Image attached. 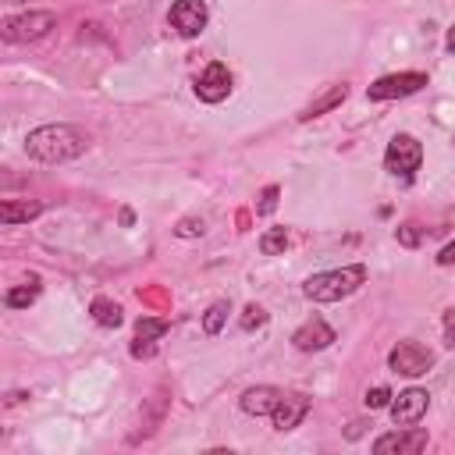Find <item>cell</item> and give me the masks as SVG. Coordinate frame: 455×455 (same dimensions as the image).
I'll return each instance as SVG.
<instances>
[{
    "mask_svg": "<svg viewBox=\"0 0 455 455\" xmlns=\"http://www.w3.org/2000/svg\"><path fill=\"white\" fill-rule=\"evenodd\" d=\"M89 146V135L75 124H39L25 135V153L43 164H64L82 156Z\"/></svg>",
    "mask_w": 455,
    "mask_h": 455,
    "instance_id": "obj_1",
    "label": "cell"
},
{
    "mask_svg": "<svg viewBox=\"0 0 455 455\" xmlns=\"http://www.w3.org/2000/svg\"><path fill=\"white\" fill-rule=\"evenodd\" d=\"M363 281H366V267H363V263H352V267H341V270L313 274V277L302 284V291H306V299H313V302H338V299L352 295Z\"/></svg>",
    "mask_w": 455,
    "mask_h": 455,
    "instance_id": "obj_2",
    "label": "cell"
},
{
    "mask_svg": "<svg viewBox=\"0 0 455 455\" xmlns=\"http://www.w3.org/2000/svg\"><path fill=\"white\" fill-rule=\"evenodd\" d=\"M53 25H57V14H53V11H25V14L4 18L0 36H4L7 43H32V39H43Z\"/></svg>",
    "mask_w": 455,
    "mask_h": 455,
    "instance_id": "obj_3",
    "label": "cell"
},
{
    "mask_svg": "<svg viewBox=\"0 0 455 455\" xmlns=\"http://www.w3.org/2000/svg\"><path fill=\"white\" fill-rule=\"evenodd\" d=\"M419 164H423V146L412 139V135H395L391 142H387V153H384V167L395 174V178H412L416 171H419Z\"/></svg>",
    "mask_w": 455,
    "mask_h": 455,
    "instance_id": "obj_4",
    "label": "cell"
},
{
    "mask_svg": "<svg viewBox=\"0 0 455 455\" xmlns=\"http://www.w3.org/2000/svg\"><path fill=\"white\" fill-rule=\"evenodd\" d=\"M387 366L402 377H419L434 366V352L423 348L419 341H398L391 352H387Z\"/></svg>",
    "mask_w": 455,
    "mask_h": 455,
    "instance_id": "obj_5",
    "label": "cell"
},
{
    "mask_svg": "<svg viewBox=\"0 0 455 455\" xmlns=\"http://www.w3.org/2000/svg\"><path fill=\"white\" fill-rule=\"evenodd\" d=\"M427 85L423 71H398V75H384L366 89V100H395V96H412Z\"/></svg>",
    "mask_w": 455,
    "mask_h": 455,
    "instance_id": "obj_6",
    "label": "cell"
},
{
    "mask_svg": "<svg viewBox=\"0 0 455 455\" xmlns=\"http://www.w3.org/2000/svg\"><path fill=\"white\" fill-rule=\"evenodd\" d=\"M206 18H210V11H206L203 0H174L171 4V14H167L171 28L178 36H185V39H196L206 28Z\"/></svg>",
    "mask_w": 455,
    "mask_h": 455,
    "instance_id": "obj_7",
    "label": "cell"
},
{
    "mask_svg": "<svg viewBox=\"0 0 455 455\" xmlns=\"http://www.w3.org/2000/svg\"><path fill=\"white\" fill-rule=\"evenodd\" d=\"M228 92H231V71H228V64H220V60L206 64V71L196 78V96L203 103H220V100H228Z\"/></svg>",
    "mask_w": 455,
    "mask_h": 455,
    "instance_id": "obj_8",
    "label": "cell"
},
{
    "mask_svg": "<svg viewBox=\"0 0 455 455\" xmlns=\"http://www.w3.org/2000/svg\"><path fill=\"white\" fill-rule=\"evenodd\" d=\"M427 405H430V395H427L423 387L402 391V395L391 402V419H395V427H416V423L427 416Z\"/></svg>",
    "mask_w": 455,
    "mask_h": 455,
    "instance_id": "obj_9",
    "label": "cell"
},
{
    "mask_svg": "<svg viewBox=\"0 0 455 455\" xmlns=\"http://www.w3.org/2000/svg\"><path fill=\"white\" fill-rule=\"evenodd\" d=\"M427 448V430L423 427H405V430H395V434H380L373 441V451L377 455H387V451H398V455H416Z\"/></svg>",
    "mask_w": 455,
    "mask_h": 455,
    "instance_id": "obj_10",
    "label": "cell"
},
{
    "mask_svg": "<svg viewBox=\"0 0 455 455\" xmlns=\"http://www.w3.org/2000/svg\"><path fill=\"white\" fill-rule=\"evenodd\" d=\"M306 412H309V395H302V391H284L281 402H277V409L270 412V423H274V430H295Z\"/></svg>",
    "mask_w": 455,
    "mask_h": 455,
    "instance_id": "obj_11",
    "label": "cell"
},
{
    "mask_svg": "<svg viewBox=\"0 0 455 455\" xmlns=\"http://www.w3.org/2000/svg\"><path fill=\"white\" fill-rule=\"evenodd\" d=\"M334 341V331L320 320V316H309L295 334H291V345L299 348V352H320V348H327Z\"/></svg>",
    "mask_w": 455,
    "mask_h": 455,
    "instance_id": "obj_12",
    "label": "cell"
},
{
    "mask_svg": "<svg viewBox=\"0 0 455 455\" xmlns=\"http://www.w3.org/2000/svg\"><path fill=\"white\" fill-rule=\"evenodd\" d=\"M281 395H284V387H274V384H259V387H249L245 395H242V412H249V416H270L274 409H277V402H281Z\"/></svg>",
    "mask_w": 455,
    "mask_h": 455,
    "instance_id": "obj_13",
    "label": "cell"
},
{
    "mask_svg": "<svg viewBox=\"0 0 455 455\" xmlns=\"http://www.w3.org/2000/svg\"><path fill=\"white\" fill-rule=\"evenodd\" d=\"M39 213H43L39 199H4L0 203V220L4 224H21V220H32Z\"/></svg>",
    "mask_w": 455,
    "mask_h": 455,
    "instance_id": "obj_14",
    "label": "cell"
},
{
    "mask_svg": "<svg viewBox=\"0 0 455 455\" xmlns=\"http://www.w3.org/2000/svg\"><path fill=\"white\" fill-rule=\"evenodd\" d=\"M348 96V85L341 82V85H331L323 96H316L309 107H302V114H299V121H309V117H320V114H327V110H334L341 100Z\"/></svg>",
    "mask_w": 455,
    "mask_h": 455,
    "instance_id": "obj_15",
    "label": "cell"
},
{
    "mask_svg": "<svg viewBox=\"0 0 455 455\" xmlns=\"http://www.w3.org/2000/svg\"><path fill=\"white\" fill-rule=\"evenodd\" d=\"M89 313H92V320L100 323V327H121V320H124V313H121V306L117 302H110V299H92V306H89Z\"/></svg>",
    "mask_w": 455,
    "mask_h": 455,
    "instance_id": "obj_16",
    "label": "cell"
},
{
    "mask_svg": "<svg viewBox=\"0 0 455 455\" xmlns=\"http://www.w3.org/2000/svg\"><path fill=\"white\" fill-rule=\"evenodd\" d=\"M171 331V320L167 316H139L135 323V341H156Z\"/></svg>",
    "mask_w": 455,
    "mask_h": 455,
    "instance_id": "obj_17",
    "label": "cell"
},
{
    "mask_svg": "<svg viewBox=\"0 0 455 455\" xmlns=\"http://www.w3.org/2000/svg\"><path fill=\"white\" fill-rule=\"evenodd\" d=\"M36 295H39V281L32 277L28 284H21V288H11V291L4 295V302H7L11 309H21V306H32V302H36Z\"/></svg>",
    "mask_w": 455,
    "mask_h": 455,
    "instance_id": "obj_18",
    "label": "cell"
},
{
    "mask_svg": "<svg viewBox=\"0 0 455 455\" xmlns=\"http://www.w3.org/2000/svg\"><path fill=\"white\" fill-rule=\"evenodd\" d=\"M228 313H231V306H228L224 299H220V302H213V306L206 309V316H203V331H206V334H220V327H224Z\"/></svg>",
    "mask_w": 455,
    "mask_h": 455,
    "instance_id": "obj_19",
    "label": "cell"
},
{
    "mask_svg": "<svg viewBox=\"0 0 455 455\" xmlns=\"http://www.w3.org/2000/svg\"><path fill=\"white\" fill-rule=\"evenodd\" d=\"M284 245H288V231H284V228H270V231L259 238L263 256H277V252H284Z\"/></svg>",
    "mask_w": 455,
    "mask_h": 455,
    "instance_id": "obj_20",
    "label": "cell"
},
{
    "mask_svg": "<svg viewBox=\"0 0 455 455\" xmlns=\"http://www.w3.org/2000/svg\"><path fill=\"white\" fill-rule=\"evenodd\" d=\"M263 323H267V309L256 306V302H249L245 313H242V331H252V327H263Z\"/></svg>",
    "mask_w": 455,
    "mask_h": 455,
    "instance_id": "obj_21",
    "label": "cell"
},
{
    "mask_svg": "<svg viewBox=\"0 0 455 455\" xmlns=\"http://www.w3.org/2000/svg\"><path fill=\"white\" fill-rule=\"evenodd\" d=\"M277 196H281V188H277V185H267V188L259 192L256 213H263V217H267V213H274V210H277Z\"/></svg>",
    "mask_w": 455,
    "mask_h": 455,
    "instance_id": "obj_22",
    "label": "cell"
},
{
    "mask_svg": "<svg viewBox=\"0 0 455 455\" xmlns=\"http://www.w3.org/2000/svg\"><path fill=\"white\" fill-rule=\"evenodd\" d=\"M363 402H366V409H384V405H391V391H387L384 384H380V387H370Z\"/></svg>",
    "mask_w": 455,
    "mask_h": 455,
    "instance_id": "obj_23",
    "label": "cell"
},
{
    "mask_svg": "<svg viewBox=\"0 0 455 455\" xmlns=\"http://www.w3.org/2000/svg\"><path fill=\"white\" fill-rule=\"evenodd\" d=\"M178 235H181V238H196V235H203V220H196V217H185V220L178 224Z\"/></svg>",
    "mask_w": 455,
    "mask_h": 455,
    "instance_id": "obj_24",
    "label": "cell"
},
{
    "mask_svg": "<svg viewBox=\"0 0 455 455\" xmlns=\"http://www.w3.org/2000/svg\"><path fill=\"white\" fill-rule=\"evenodd\" d=\"M444 338H448V345L455 348V309L444 313Z\"/></svg>",
    "mask_w": 455,
    "mask_h": 455,
    "instance_id": "obj_25",
    "label": "cell"
},
{
    "mask_svg": "<svg viewBox=\"0 0 455 455\" xmlns=\"http://www.w3.org/2000/svg\"><path fill=\"white\" fill-rule=\"evenodd\" d=\"M437 263H441V267H451V263H455V242H448V245L437 252Z\"/></svg>",
    "mask_w": 455,
    "mask_h": 455,
    "instance_id": "obj_26",
    "label": "cell"
},
{
    "mask_svg": "<svg viewBox=\"0 0 455 455\" xmlns=\"http://www.w3.org/2000/svg\"><path fill=\"white\" fill-rule=\"evenodd\" d=\"M398 238H402L405 245H416V242H419V235L412 231V224H402V228H398Z\"/></svg>",
    "mask_w": 455,
    "mask_h": 455,
    "instance_id": "obj_27",
    "label": "cell"
},
{
    "mask_svg": "<svg viewBox=\"0 0 455 455\" xmlns=\"http://www.w3.org/2000/svg\"><path fill=\"white\" fill-rule=\"evenodd\" d=\"M153 352H156V348H153V341H135V345H132V355H135V359L153 355Z\"/></svg>",
    "mask_w": 455,
    "mask_h": 455,
    "instance_id": "obj_28",
    "label": "cell"
},
{
    "mask_svg": "<svg viewBox=\"0 0 455 455\" xmlns=\"http://www.w3.org/2000/svg\"><path fill=\"white\" fill-rule=\"evenodd\" d=\"M448 50H451V53H455V25H451V28H448Z\"/></svg>",
    "mask_w": 455,
    "mask_h": 455,
    "instance_id": "obj_29",
    "label": "cell"
}]
</instances>
